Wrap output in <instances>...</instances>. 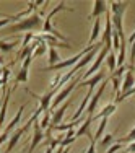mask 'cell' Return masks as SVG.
<instances>
[{
	"instance_id": "obj_24",
	"label": "cell",
	"mask_w": 135,
	"mask_h": 153,
	"mask_svg": "<svg viewBox=\"0 0 135 153\" xmlns=\"http://www.w3.org/2000/svg\"><path fill=\"white\" fill-rule=\"evenodd\" d=\"M116 143V137L112 135V134H108V135H104V138L99 142V147L101 148H106V147H111V145Z\"/></svg>"
},
{
	"instance_id": "obj_33",
	"label": "cell",
	"mask_w": 135,
	"mask_h": 153,
	"mask_svg": "<svg viewBox=\"0 0 135 153\" xmlns=\"http://www.w3.org/2000/svg\"><path fill=\"white\" fill-rule=\"evenodd\" d=\"M127 42H129V44H134V42H135V30H134L132 34H130L129 38H127Z\"/></svg>"
},
{
	"instance_id": "obj_12",
	"label": "cell",
	"mask_w": 135,
	"mask_h": 153,
	"mask_svg": "<svg viewBox=\"0 0 135 153\" xmlns=\"http://www.w3.org/2000/svg\"><path fill=\"white\" fill-rule=\"evenodd\" d=\"M122 91L120 93H127L129 90H132V88H135V76H134V74H132V70H129V72H125V78H124V82H122ZM119 93V94H120Z\"/></svg>"
},
{
	"instance_id": "obj_13",
	"label": "cell",
	"mask_w": 135,
	"mask_h": 153,
	"mask_svg": "<svg viewBox=\"0 0 135 153\" xmlns=\"http://www.w3.org/2000/svg\"><path fill=\"white\" fill-rule=\"evenodd\" d=\"M24 108H26V104H23V106H21L20 109H18V112L15 114V117H13L12 121H10V124L5 127V130H3V132L10 134V132H12V130H13V129H15V127L18 126V124H20V121H21V116H23V112H24Z\"/></svg>"
},
{
	"instance_id": "obj_6",
	"label": "cell",
	"mask_w": 135,
	"mask_h": 153,
	"mask_svg": "<svg viewBox=\"0 0 135 153\" xmlns=\"http://www.w3.org/2000/svg\"><path fill=\"white\" fill-rule=\"evenodd\" d=\"M106 85H108V80H104V82L99 85V90L91 96V100L88 103V108H86V111H85L88 116H94V111L98 109V104H99V100H101V96H103V93L106 90Z\"/></svg>"
},
{
	"instance_id": "obj_7",
	"label": "cell",
	"mask_w": 135,
	"mask_h": 153,
	"mask_svg": "<svg viewBox=\"0 0 135 153\" xmlns=\"http://www.w3.org/2000/svg\"><path fill=\"white\" fill-rule=\"evenodd\" d=\"M70 104H72V101H70V100H67L59 109H57V111H54V112H52V119H50V129H52V127H56V126H59V124L62 122L65 111H67V108L70 106Z\"/></svg>"
},
{
	"instance_id": "obj_36",
	"label": "cell",
	"mask_w": 135,
	"mask_h": 153,
	"mask_svg": "<svg viewBox=\"0 0 135 153\" xmlns=\"http://www.w3.org/2000/svg\"><path fill=\"white\" fill-rule=\"evenodd\" d=\"M68 150H70V148H68V147H67V148H65V150H64V152H62V153H68Z\"/></svg>"
},
{
	"instance_id": "obj_8",
	"label": "cell",
	"mask_w": 135,
	"mask_h": 153,
	"mask_svg": "<svg viewBox=\"0 0 135 153\" xmlns=\"http://www.w3.org/2000/svg\"><path fill=\"white\" fill-rule=\"evenodd\" d=\"M56 93H57V90H49V91H47L46 94H42V96H38V94H34V93H31V94L39 100V108L46 112V111H49V109H50V100L54 98V94H56Z\"/></svg>"
},
{
	"instance_id": "obj_28",
	"label": "cell",
	"mask_w": 135,
	"mask_h": 153,
	"mask_svg": "<svg viewBox=\"0 0 135 153\" xmlns=\"http://www.w3.org/2000/svg\"><path fill=\"white\" fill-rule=\"evenodd\" d=\"M33 38H36V36L33 34V33H26V34H24L23 42H21V49H23V47H28V44H30V41H31Z\"/></svg>"
},
{
	"instance_id": "obj_21",
	"label": "cell",
	"mask_w": 135,
	"mask_h": 153,
	"mask_svg": "<svg viewBox=\"0 0 135 153\" xmlns=\"http://www.w3.org/2000/svg\"><path fill=\"white\" fill-rule=\"evenodd\" d=\"M47 60H49V67H52V65H56L60 62V56H59L56 47H49V59Z\"/></svg>"
},
{
	"instance_id": "obj_27",
	"label": "cell",
	"mask_w": 135,
	"mask_h": 153,
	"mask_svg": "<svg viewBox=\"0 0 135 153\" xmlns=\"http://www.w3.org/2000/svg\"><path fill=\"white\" fill-rule=\"evenodd\" d=\"M18 82H23V83L28 82V68H23V67L20 68V72H18V75H16V78H15L16 85H18Z\"/></svg>"
},
{
	"instance_id": "obj_3",
	"label": "cell",
	"mask_w": 135,
	"mask_h": 153,
	"mask_svg": "<svg viewBox=\"0 0 135 153\" xmlns=\"http://www.w3.org/2000/svg\"><path fill=\"white\" fill-rule=\"evenodd\" d=\"M82 78H83V75L80 74V75H76L73 80H70V82L67 83V86H65L64 90H60V93H57V96L54 98V101H52V104H50V109L49 111L50 112H54V109H56L59 104H62V103H65V100H67L68 96H70V93L73 91V90L78 86V83L82 82Z\"/></svg>"
},
{
	"instance_id": "obj_5",
	"label": "cell",
	"mask_w": 135,
	"mask_h": 153,
	"mask_svg": "<svg viewBox=\"0 0 135 153\" xmlns=\"http://www.w3.org/2000/svg\"><path fill=\"white\" fill-rule=\"evenodd\" d=\"M111 52V49H108V47H104L103 46V49L99 51V54H98V57H96V60L93 62V65L91 67H88V70L83 74V78L82 80H86L88 76H93L94 74H96V70H99V67H101V64H103V60L108 57V54Z\"/></svg>"
},
{
	"instance_id": "obj_11",
	"label": "cell",
	"mask_w": 135,
	"mask_h": 153,
	"mask_svg": "<svg viewBox=\"0 0 135 153\" xmlns=\"http://www.w3.org/2000/svg\"><path fill=\"white\" fill-rule=\"evenodd\" d=\"M114 112H116V104H114V103H108V104L103 108V111L96 112V114L93 116V121H96V119H99V121H101L103 117H111Z\"/></svg>"
},
{
	"instance_id": "obj_16",
	"label": "cell",
	"mask_w": 135,
	"mask_h": 153,
	"mask_svg": "<svg viewBox=\"0 0 135 153\" xmlns=\"http://www.w3.org/2000/svg\"><path fill=\"white\" fill-rule=\"evenodd\" d=\"M101 34V20L96 18V21L93 23V30H91V36H90V46L94 44V41L98 39V36Z\"/></svg>"
},
{
	"instance_id": "obj_4",
	"label": "cell",
	"mask_w": 135,
	"mask_h": 153,
	"mask_svg": "<svg viewBox=\"0 0 135 153\" xmlns=\"http://www.w3.org/2000/svg\"><path fill=\"white\" fill-rule=\"evenodd\" d=\"M33 129H34V132H33L31 145H30V148H26V150H24L23 153H33V152L36 150V148L39 147V143H41L42 140H46V134H44V130L41 129V126H39L38 121L33 124Z\"/></svg>"
},
{
	"instance_id": "obj_37",
	"label": "cell",
	"mask_w": 135,
	"mask_h": 153,
	"mask_svg": "<svg viewBox=\"0 0 135 153\" xmlns=\"http://www.w3.org/2000/svg\"><path fill=\"white\" fill-rule=\"evenodd\" d=\"M0 130H2V127H0ZM0 134H2V132H0Z\"/></svg>"
},
{
	"instance_id": "obj_34",
	"label": "cell",
	"mask_w": 135,
	"mask_h": 153,
	"mask_svg": "<svg viewBox=\"0 0 135 153\" xmlns=\"http://www.w3.org/2000/svg\"><path fill=\"white\" fill-rule=\"evenodd\" d=\"M46 153H54V148L52 147H47L46 148Z\"/></svg>"
},
{
	"instance_id": "obj_31",
	"label": "cell",
	"mask_w": 135,
	"mask_h": 153,
	"mask_svg": "<svg viewBox=\"0 0 135 153\" xmlns=\"http://www.w3.org/2000/svg\"><path fill=\"white\" fill-rule=\"evenodd\" d=\"M7 140H8V134H7V132H2V134H0V147H2L3 142H7Z\"/></svg>"
},
{
	"instance_id": "obj_17",
	"label": "cell",
	"mask_w": 135,
	"mask_h": 153,
	"mask_svg": "<svg viewBox=\"0 0 135 153\" xmlns=\"http://www.w3.org/2000/svg\"><path fill=\"white\" fill-rule=\"evenodd\" d=\"M106 64H108V67H109V72H116V68H117V56H116L114 52H109L108 54V57H106Z\"/></svg>"
},
{
	"instance_id": "obj_26",
	"label": "cell",
	"mask_w": 135,
	"mask_h": 153,
	"mask_svg": "<svg viewBox=\"0 0 135 153\" xmlns=\"http://www.w3.org/2000/svg\"><path fill=\"white\" fill-rule=\"evenodd\" d=\"M116 142H117V143H132V142H135V127H134V129L132 130H130V132L129 134H127V135L125 137H124V138H120V140H116Z\"/></svg>"
},
{
	"instance_id": "obj_30",
	"label": "cell",
	"mask_w": 135,
	"mask_h": 153,
	"mask_svg": "<svg viewBox=\"0 0 135 153\" xmlns=\"http://www.w3.org/2000/svg\"><path fill=\"white\" fill-rule=\"evenodd\" d=\"M0 16H2V20H0V28H3V26H7V25H8V23H10V20H8V18H7L5 15H0Z\"/></svg>"
},
{
	"instance_id": "obj_9",
	"label": "cell",
	"mask_w": 135,
	"mask_h": 153,
	"mask_svg": "<svg viewBox=\"0 0 135 153\" xmlns=\"http://www.w3.org/2000/svg\"><path fill=\"white\" fill-rule=\"evenodd\" d=\"M104 80H106V74L104 72H98V74H94L93 76H90L88 80H82L78 86H88V88L94 90V86L99 85L101 82H104Z\"/></svg>"
},
{
	"instance_id": "obj_25",
	"label": "cell",
	"mask_w": 135,
	"mask_h": 153,
	"mask_svg": "<svg viewBox=\"0 0 135 153\" xmlns=\"http://www.w3.org/2000/svg\"><path fill=\"white\" fill-rule=\"evenodd\" d=\"M111 78V83H112V90L116 91V96L120 93V86H122V80L119 76H109Z\"/></svg>"
},
{
	"instance_id": "obj_14",
	"label": "cell",
	"mask_w": 135,
	"mask_h": 153,
	"mask_svg": "<svg viewBox=\"0 0 135 153\" xmlns=\"http://www.w3.org/2000/svg\"><path fill=\"white\" fill-rule=\"evenodd\" d=\"M91 122H93V116H88V117L85 119V122H82V124H80L78 130L75 132V138H78V137H82V135H86V132L90 130Z\"/></svg>"
},
{
	"instance_id": "obj_22",
	"label": "cell",
	"mask_w": 135,
	"mask_h": 153,
	"mask_svg": "<svg viewBox=\"0 0 135 153\" xmlns=\"http://www.w3.org/2000/svg\"><path fill=\"white\" fill-rule=\"evenodd\" d=\"M39 39H41V36H39ZM46 49H47V44H46L44 41H42V39H41V42H39V46L36 47V49H34V52L31 54V59L34 60L36 57H39V56H44Z\"/></svg>"
},
{
	"instance_id": "obj_10",
	"label": "cell",
	"mask_w": 135,
	"mask_h": 153,
	"mask_svg": "<svg viewBox=\"0 0 135 153\" xmlns=\"http://www.w3.org/2000/svg\"><path fill=\"white\" fill-rule=\"evenodd\" d=\"M103 13H108V3L104 0H94L93 2V12L90 13V18H99Z\"/></svg>"
},
{
	"instance_id": "obj_29",
	"label": "cell",
	"mask_w": 135,
	"mask_h": 153,
	"mask_svg": "<svg viewBox=\"0 0 135 153\" xmlns=\"http://www.w3.org/2000/svg\"><path fill=\"white\" fill-rule=\"evenodd\" d=\"M135 65V42L130 44V67Z\"/></svg>"
},
{
	"instance_id": "obj_32",
	"label": "cell",
	"mask_w": 135,
	"mask_h": 153,
	"mask_svg": "<svg viewBox=\"0 0 135 153\" xmlns=\"http://www.w3.org/2000/svg\"><path fill=\"white\" fill-rule=\"evenodd\" d=\"M125 150H127V153H135V142H132V143H130Z\"/></svg>"
},
{
	"instance_id": "obj_35",
	"label": "cell",
	"mask_w": 135,
	"mask_h": 153,
	"mask_svg": "<svg viewBox=\"0 0 135 153\" xmlns=\"http://www.w3.org/2000/svg\"><path fill=\"white\" fill-rule=\"evenodd\" d=\"M3 62H5V59H3L2 56H0V65H3Z\"/></svg>"
},
{
	"instance_id": "obj_20",
	"label": "cell",
	"mask_w": 135,
	"mask_h": 153,
	"mask_svg": "<svg viewBox=\"0 0 135 153\" xmlns=\"http://www.w3.org/2000/svg\"><path fill=\"white\" fill-rule=\"evenodd\" d=\"M108 122H109V117H103V119L99 121L98 130H96V134H94V142H96V140H99V138L103 137V134H104L106 127H108Z\"/></svg>"
},
{
	"instance_id": "obj_1",
	"label": "cell",
	"mask_w": 135,
	"mask_h": 153,
	"mask_svg": "<svg viewBox=\"0 0 135 153\" xmlns=\"http://www.w3.org/2000/svg\"><path fill=\"white\" fill-rule=\"evenodd\" d=\"M41 114H42V109H41V108H38V109L34 111V114H33L31 117L28 119L26 122H24V126H21L20 129L15 130V132L12 134V137H10V140H8V143H7V150H5L7 153H12V152H13V148H15L16 145H18V140H20V138L23 137L24 134H26L28 130L31 129V126H33V124H34L36 121H38Z\"/></svg>"
},
{
	"instance_id": "obj_15",
	"label": "cell",
	"mask_w": 135,
	"mask_h": 153,
	"mask_svg": "<svg viewBox=\"0 0 135 153\" xmlns=\"http://www.w3.org/2000/svg\"><path fill=\"white\" fill-rule=\"evenodd\" d=\"M129 2H111V15H124Z\"/></svg>"
},
{
	"instance_id": "obj_23",
	"label": "cell",
	"mask_w": 135,
	"mask_h": 153,
	"mask_svg": "<svg viewBox=\"0 0 135 153\" xmlns=\"http://www.w3.org/2000/svg\"><path fill=\"white\" fill-rule=\"evenodd\" d=\"M18 46V41L15 39V41H12V42H8V41H0V51L2 52H10V51H13L15 47Z\"/></svg>"
},
{
	"instance_id": "obj_18",
	"label": "cell",
	"mask_w": 135,
	"mask_h": 153,
	"mask_svg": "<svg viewBox=\"0 0 135 153\" xmlns=\"http://www.w3.org/2000/svg\"><path fill=\"white\" fill-rule=\"evenodd\" d=\"M50 119H52V112H50V111H46V112H44V116H42V117L38 121V122H39V126H41V129L44 130V132L50 127Z\"/></svg>"
},
{
	"instance_id": "obj_2",
	"label": "cell",
	"mask_w": 135,
	"mask_h": 153,
	"mask_svg": "<svg viewBox=\"0 0 135 153\" xmlns=\"http://www.w3.org/2000/svg\"><path fill=\"white\" fill-rule=\"evenodd\" d=\"M42 20H41V13H33V15L23 18L21 21L15 23L13 26H10L8 33H21V31H31V30H41L42 28Z\"/></svg>"
},
{
	"instance_id": "obj_19",
	"label": "cell",
	"mask_w": 135,
	"mask_h": 153,
	"mask_svg": "<svg viewBox=\"0 0 135 153\" xmlns=\"http://www.w3.org/2000/svg\"><path fill=\"white\" fill-rule=\"evenodd\" d=\"M83 121H75V122H68V124H59V126H56V127H52V130H57V132H65V130H70V129H73V127L76 126H80Z\"/></svg>"
}]
</instances>
